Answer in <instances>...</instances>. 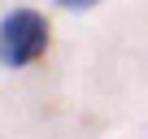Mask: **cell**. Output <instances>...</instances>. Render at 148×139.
<instances>
[{
	"label": "cell",
	"instance_id": "1",
	"mask_svg": "<svg viewBox=\"0 0 148 139\" xmlns=\"http://www.w3.org/2000/svg\"><path fill=\"white\" fill-rule=\"evenodd\" d=\"M48 52V22L35 9H13L0 18V65L22 70Z\"/></svg>",
	"mask_w": 148,
	"mask_h": 139
},
{
	"label": "cell",
	"instance_id": "2",
	"mask_svg": "<svg viewBox=\"0 0 148 139\" xmlns=\"http://www.w3.org/2000/svg\"><path fill=\"white\" fill-rule=\"evenodd\" d=\"M65 9H79V5H92V0H61Z\"/></svg>",
	"mask_w": 148,
	"mask_h": 139
}]
</instances>
